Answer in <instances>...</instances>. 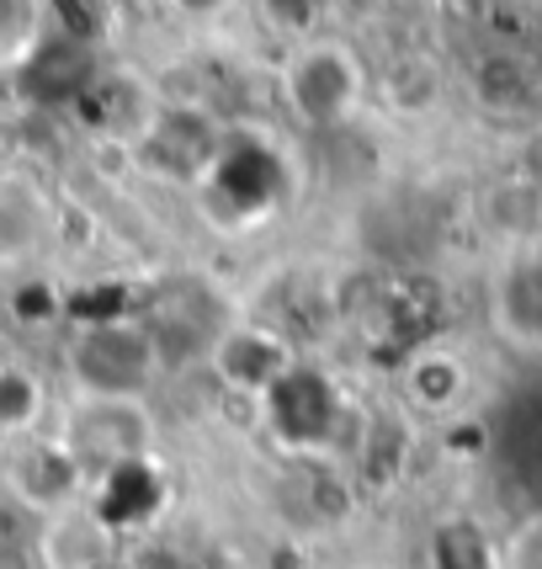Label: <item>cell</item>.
<instances>
[{
  "label": "cell",
  "instance_id": "8992f818",
  "mask_svg": "<svg viewBox=\"0 0 542 569\" xmlns=\"http://www.w3.org/2000/svg\"><path fill=\"white\" fill-rule=\"evenodd\" d=\"M202 362L213 368V378H219L229 395L267 399L277 383H288V372H293V347H288L271 325L229 320Z\"/></svg>",
  "mask_w": 542,
  "mask_h": 569
},
{
  "label": "cell",
  "instance_id": "7c38bea8",
  "mask_svg": "<svg viewBox=\"0 0 542 569\" xmlns=\"http://www.w3.org/2000/svg\"><path fill=\"white\" fill-rule=\"evenodd\" d=\"M494 569H542V511L521 517L494 553Z\"/></svg>",
  "mask_w": 542,
  "mask_h": 569
},
{
  "label": "cell",
  "instance_id": "6da1fadb",
  "mask_svg": "<svg viewBox=\"0 0 542 569\" xmlns=\"http://www.w3.org/2000/svg\"><path fill=\"white\" fill-rule=\"evenodd\" d=\"M64 378L74 399H149L165 368L139 315H107V320H86L70 336Z\"/></svg>",
  "mask_w": 542,
  "mask_h": 569
},
{
  "label": "cell",
  "instance_id": "277c9868",
  "mask_svg": "<svg viewBox=\"0 0 542 569\" xmlns=\"http://www.w3.org/2000/svg\"><path fill=\"white\" fill-rule=\"evenodd\" d=\"M149 325V336H154V351H160V368L175 372L187 368V362H202L208 347L223 336V303L213 288H202L192 277H171L165 288H154L149 298V309L139 315Z\"/></svg>",
  "mask_w": 542,
  "mask_h": 569
},
{
  "label": "cell",
  "instance_id": "8fae6325",
  "mask_svg": "<svg viewBox=\"0 0 542 569\" xmlns=\"http://www.w3.org/2000/svg\"><path fill=\"white\" fill-rule=\"evenodd\" d=\"M43 43L38 0H0V64H27Z\"/></svg>",
  "mask_w": 542,
  "mask_h": 569
},
{
  "label": "cell",
  "instance_id": "7a4b0ae2",
  "mask_svg": "<svg viewBox=\"0 0 542 569\" xmlns=\"http://www.w3.org/2000/svg\"><path fill=\"white\" fill-rule=\"evenodd\" d=\"M53 442L70 452L86 479L149 463L160 447V416L149 399H70Z\"/></svg>",
  "mask_w": 542,
  "mask_h": 569
},
{
  "label": "cell",
  "instance_id": "ba28073f",
  "mask_svg": "<svg viewBox=\"0 0 542 569\" xmlns=\"http://www.w3.org/2000/svg\"><path fill=\"white\" fill-rule=\"evenodd\" d=\"M494 330L516 347H542V256L516 250L490 282Z\"/></svg>",
  "mask_w": 542,
  "mask_h": 569
},
{
  "label": "cell",
  "instance_id": "4fadbf2b",
  "mask_svg": "<svg viewBox=\"0 0 542 569\" xmlns=\"http://www.w3.org/2000/svg\"><path fill=\"white\" fill-rule=\"evenodd\" d=\"M261 17L282 38H309L320 22V0H261Z\"/></svg>",
  "mask_w": 542,
  "mask_h": 569
},
{
  "label": "cell",
  "instance_id": "52a82bcc",
  "mask_svg": "<svg viewBox=\"0 0 542 569\" xmlns=\"http://www.w3.org/2000/svg\"><path fill=\"white\" fill-rule=\"evenodd\" d=\"M6 485H11V496L22 500L27 511H38V517H53V511H70L86 500V473L74 463L64 447L53 442V437H17V452H11V463H6Z\"/></svg>",
  "mask_w": 542,
  "mask_h": 569
},
{
  "label": "cell",
  "instance_id": "9c48e42d",
  "mask_svg": "<svg viewBox=\"0 0 542 569\" xmlns=\"http://www.w3.org/2000/svg\"><path fill=\"white\" fill-rule=\"evenodd\" d=\"M473 389L469 357L452 347H420L404 368H399V395L420 416H458Z\"/></svg>",
  "mask_w": 542,
  "mask_h": 569
},
{
  "label": "cell",
  "instance_id": "3957f363",
  "mask_svg": "<svg viewBox=\"0 0 542 569\" xmlns=\"http://www.w3.org/2000/svg\"><path fill=\"white\" fill-rule=\"evenodd\" d=\"M368 91V74L357 64V53L345 49V43H303L293 53V64L282 74V101L293 107V118L303 128H314V133H330V128H341L351 112H357V101Z\"/></svg>",
  "mask_w": 542,
  "mask_h": 569
},
{
  "label": "cell",
  "instance_id": "5bb4252c",
  "mask_svg": "<svg viewBox=\"0 0 542 569\" xmlns=\"http://www.w3.org/2000/svg\"><path fill=\"white\" fill-rule=\"evenodd\" d=\"M175 6H181V11H219L223 0H175Z\"/></svg>",
  "mask_w": 542,
  "mask_h": 569
},
{
  "label": "cell",
  "instance_id": "30bf717a",
  "mask_svg": "<svg viewBox=\"0 0 542 569\" xmlns=\"http://www.w3.org/2000/svg\"><path fill=\"white\" fill-rule=\"evenodd\" d=\"M49 410V389L27 362H0V431L6 437H32Z\"/></svg>",
  "mask_w": 542,
  "mask_h": 569
},
{
  "label": "cell",
  "instance_id": "5b68a950",
  "mask_svg": "<svg viewBox=\"0 0 542 569\" xmlns=\"http://www.w3.org/2000/svg\"><path fill=\"white\" fill-rule=\"evenodd\" d=\"M219 123L202 112V107H181V101H160V112L149 118V128L139 133L133 154L144 160L154 176L165 181H208L213 160H219Z\"/></svg>",
  "mask_w": 542,
  "mask_h": 569
}]
</instances>
